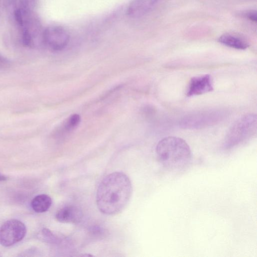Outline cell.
I'll return each instance as SVG.
<instances>
[{"label":"cell","mask_w":257,"mask_h":257,"mask_svg":"<svg viewBox=\"0 0 257 257\" xmlns=\"http://www.w3.org/2000/svg\"><path fill=\"white\" fill-rule=\"evenodd\" d=\"M132 193V184L126 174L121 172L110 173L98 186L96 195L97 208L105 215L118 214L126 207Z\"/></svg>","instance_id":"6da1fadb"},{"label":"cell","mask_w":257,"mask_h":257,"mask_svg":"<svg viewBox=\"0 0 257 257\" xmlns=\"http://www.w3.org/2000/svg\"><path fill=\"white\" fill-rule=\"evenodd\" d=\"M158 160L162 166L171 171L184 169L191 159V151L187 142L176 137H167L160 140L156 148Z\"/></svg>","instance_id":"7a4b0ae2"},{"label":"cell","mask_w":257,"mask_h":257,"mask_svg":"<svg viewBox=\"0 0 257 257\" xmlns=\"http://www.w3.org/2000/svg\"><path fill=\"white\" fill-rule=\"evenodd\" d=\"M257 117L248 114L237 120L230 127L225 138L224 147L231 149L248 141L256 134Z\"/></svg>","instance_id":"3957f363"},{"label":"cell","mask_w":257,"mask_h":257,"mask_svg":"<svg viewBox=\"0 0 257 257\" xmlns=\"http://www.w3.org/2000/svg\"><path fill=\"white\" fill-rule=\"evenodd\" d=\"M16 20L22 27V42L29 47H35L43 42V32L39 21L31 14L23 9L15 12Z\"/></svg>","instance_id":"277c9868"},{"label":"cell","mask_w":257,"mask_h":257,"mask_svg":"<svg viewBox=\"0 0 257 257\" xmlns=\"http://www.w3.org/2000/svg\"><path fill=\"white\" fill-rule=\"evenodd\" d=\"M227 115L224 110L211 109L199 110L186 115L180 120V126L184 129H200L216 124Z\"/></svg>","instance_id":"5b68a950"},{"label":"cell","mask_w":257,"mask_h":257,"mask_svg":"<svg viewBox=\"0 0 257 257\" xmlns=\"http://www.w3.org/2000/svg\"><path fill=\"white\" fill-rule=\"evenodd\" d=\"M27 229L25 224L17 219H10L0 227V244L10 246L22 240Z\"/></svg>","instance_id":"8992f818"},{"label":"cell","mask_w":257,"mask_h":257,"mask_svg":"<svg viewBox=\"0 0 257 257\" xmlns=\"http://www.w3.org/2000/svg\"><path fill=\"white\" fill-rule=\"evenodd\" d=\"M68 33L60 26H52L43 32V42L51 50L58 51L64 49L69 42Z\"/></svg>","instance_id":"52a82bcc"},{"label":"cell","mask_w":257,"mask_h":257,"mask_svg":"<svg viewBox=\"0 0 257 257\" xmlns=\"http://www.w3.org/2000/svg\"><path fill=\"white\" fill-rule=\"evenodd\" d=\"M213 90L212 78L209 74L195 76L191 78L186 95L194 96Z\"/></svg>","instance_id":"ba28073f"},{"label":"cell","mask_w":257,"mask_h":257,"mask_svg":"<svg viewBox=\"0 0 257 257\" xmlns=\"http://www.w3.org/2000/svg\"><path fill=\"white\" fill-rule=\"evenodd\" d=\"M57 221L64 223H77L83 217L82 210L78 206L67 205L60 208L56 213Z\"/></svg>","instance_id":"9c48e42d"},{"label":"cell","mask_w":257,"mask_h":257,"mask_svg":"<svg viewBox=\"0 0 257 257\" xmlns=\"http://www.w3.org/2000/svg\"><path fill=\"white\" fill-rule=\"evenodd\" d=\"M158 0H133L129 4L127 14L131 18H138L150 12Z\"/></svg>","instance_id":"30bf717a"},{"label":"cell","mask_w":257,"mask_h":257,"mask_svg":"<svg viewBox=\"0 0 257 257\" xmlns=\"http://www.w3.org/2000/svg\"><path fill=\"white\" fill-rule=\"evenodd\" d=\"M218 41L227 47L238 50H245L249 46L244 39L232 33L223 34L219 37Z\"/></svg>","instance_id":"8fae6325"},{"label":"cell","mask_w":257,"mask_h":257,"mask_svg":"<svg viewBox=\"0 0 257 257\" xmlns=\"http://www.w3.org/2000/svg\"><path fill=\"white\" fill-rule=\"evenodd\" d=\"M52 203L51 198L48 195L42 194L35 196L32 199L31 205L35 212L43 213L50 208Z\"/></svg>","instance_id":"7c38bea8"},{"label":"cell","mask_w":257,"mask_h":257,"mask_svg":"<svg viewBox=\"0 0 257 257\" xmlns=\"http://www.w3.org/2000/svg\"><path fill=\"white\" fill-rule=\"evenodd\" d=\"M80 121L81 117L78 114H73L64 121L63 124V130L66 132L72 131L78 126Z\"/></svg>","instance_id":"4fadbf2b"},{"label":"cell","mask_w":257,"mask_h":257,"mask_svg":"<svg viewBox=\"0 0 257 257\" xmlns=\"http://www.w3.org/2000/svg\"><path fill=\"white\" fill-rule=\"evenodd\" d=\"M242 16L248 20L256 22L257 21L256 11L255 10H248L243 12Z\"/></svg>","instance_id":"5bb4252c"},{"label":"cell","mask_w":257,"mask_h":257,"mask_svg":"<svg viewBox=\"0 0 257 257\" xmlns=\"http://www.w3.org/2000/svg\"><path fill=\"white\" fill-rule=\"evenodd\" d=\"M42 233L43 235L47 238L48 241L53 242L57 241L56 237H55L54 234L48 229L44 228L42 231Z\"/></svg>","instance_id":"9a60e30c"},{"label":"cell","mask_w":257,"mask_h":257,"mask_svg":"<svg viewBox=\"0 0 257 257\" xmlns=\"http://www.w3.org/2000/svg\"><path fill=\"white\" fill-rule=\"evenodd\" d=\"M7 178L6 176L2 174L1 173H0V181H5L6 180H7Z\"/></svg>","instance_id":"2e32d148"},{"label":"cell","mask_w":257,"mask_h":257,"mask_svg":"<svg viewBox=\"0 0 257 257\" xmlns=\"http://www.w3.org/2000/svg\"><path fill=\"white\" fill-rule=\"evenodd\" d=\"M5 61H6L4 57L0 56V63L5 62Z\"/></svg>","instance_id":"e0dca14e"}]
</instances>
